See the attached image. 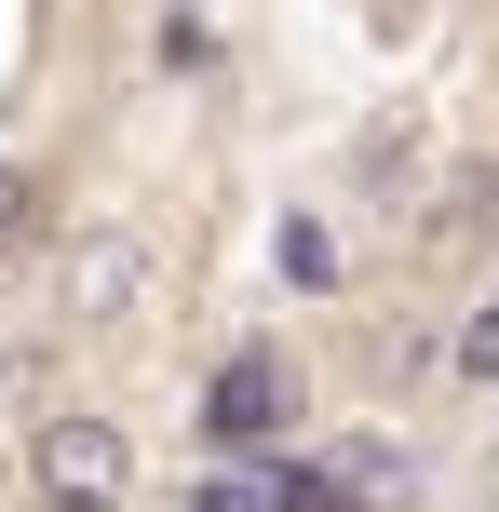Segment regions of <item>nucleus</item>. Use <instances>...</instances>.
I'll use <instances>...</instances> for the list:
<instances>
[{"label": "nucleus", "mask_w": 499, "mask_h": 512, "mask_svg": "<svg viewBox=\"0 0 499 512\" xmlns=\"http://www.w3.org/2000/svg\"><path fill=\"white\" fill-rule=\"evenodd\" d=\"M149 297H162V243L135 216H95L54 243V337H122L149 324Z\"/></svg>", "instance_id": "1"}, {"label": "nucleus", "mask_w": 499, "mask_h": 512, "mask_svg": "<svg viewBox=\"0 0 499 512\" xmlns=\"http://www.w3.org/2000/svg\"><path fill=\"white\" fill-rule=\"evenodd\" d=\"M14 459H27V499L41 512H122L135 499V432L108 405H41L14 432Z\"/></svg>", "instance_id": "2"}, {"label": "nucleus", "mask_w": 499, "mask_h": 512, "mask_svg": "<svg viewBox=\"0 0 499 512\" xmlns=\"http://www.w3.org/2000/svg\"><path fill=\"white\" fill-rule=\"evenodd\" d=\"M297 418H311V378H297V351H284V337H243V351L203 378V459L257 472V459H284V432H297Z\"/></svg>", "instance_id": "3"}, {"label": "nucleus", "mask_w": 499, "mask_h": 512, "mask_svg": "<svg viewBox=\"0 0 499 512\" xmlns=\"http://www.w3.org/2000/svg\"><path fill=\"white\" fill-rule=\"evenodd\" d=\"M419 243H432V256H486V243H499V162H459V176L432 189Z\"/></svg>", "instance_id": "4"}, {"label": "nucleus", "mask_w": 499, "mask_h": 512, "mask_svg": "<svg viewBox=\"0 0 499 512\" xmlns=\"http://www.w3.org/2000/svg\"><path fill=\"white\" fill-rule=\"evenodd\" d=\"M54 243H68L54 176H27V162H14V176H0V256H54Z\"/></svg>", "instance_id": "5"}, {"label": "nucleus", "mask_w": 499, "mask_h": 512, "mask_svg": "<svg viewBox=\"0 0 499 512\" xmlns=\"http://www.w3.org/2000/svg\"><path fill=\"white\" fill-rule=\"evenodd\" d=\"M270 270H284L297 297H338V230H324V216H284V230H270Z\"/></svg>", "instance_id": "6"}, {"label": "nucleus", "mask_w": 499, "mask_h": 512, "mask_svg": "<svg viewBox=\"0 0 499 512\" xmlns=\"http://www.w3.org/2000/svg\"><path fill=\"white\" fill-rule=\"evenodd\" d=\"M446 378H459V391H499V283L446 324Z\"/></svg>", "instance_id": "7"}, {"label": "nucleus", "mask_w": 499, "mask_h": 512, "mask_svg": "<svg viewBox=\"0 0 499 512\" xmlns=\"http://www.w3.org/2000/svg\"><path fill=\"white\" fill-rule=\"evenodd\" d=\"M189 512H270V486H257V472H216V486L189 499Z\"/></svg>", "instance_id": "8"}, {"label": "nucleus", "mask_w": 499, "mask_h": 512, "mask_svg": "<svg viewBox=\"0 0 499 512\" xmlns=\"http://www.w3.org/2000/svg\"><path fill=\"white\" fill-rule=\"evenodd\" d=\"M486 512H499V486H486Z\"/></svg>", "instance_id": "9"}]
</instances>
